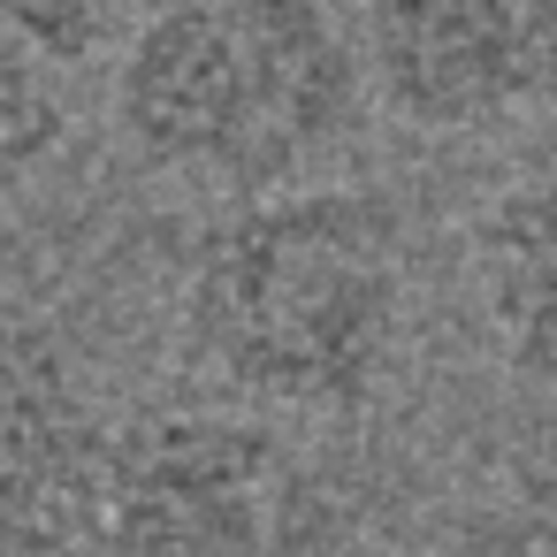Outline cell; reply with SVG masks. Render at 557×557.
I'll return each mask as SVG.
<instances>
[{
    "label": "cell",
    "instance_id": "ba28073f",
    "mask_svg": "<svg viewBox=\"0 0 557 557\" xmlns=\"http://www.w3.org/2000/svg\"><path fill=\"white\" fill-rule=\"evenodd\" d=\"M0 32L47 70H85L131 39V0H0Z\"/></svg>",
    "mask_w": 557,
    "mask_h": 557
},
{
    "label": "cell",
    "instance_id": "9c48e42d",
    "mask_svg": "<svg viewBox=\"0 0 557 557\" xmlns=\"http://www.w3.org/2000/svg\"><path fill=\"white\" fill-rule=\"evenodd\" d=\"M488 557H557V496L527 504L519 519H504V534L488 542Z\"/></svg>",
    "mask_w": 557,
    "mask_h": 557
},
{
    "label": "cell",
    "instance_id": "3957f363",
    "mask_svg": "<svg viewBox=\"0 0 557 557\" xmlns=\"http://www.w3.org/2000/svg\"><path fill=\"white\" fill-rule=\"evenodd\" d=\"M313 473L237 405H146L108 428L92 488L100 557H306Z\"/></svg>",
    "mask_w": 557,
    "mask_h": 557
},
{
    "label": "cell",
    "instance_id": "52a82bcc",
    "mask_svg": "<svg viewBox=\"0 0 557 557\" xmlns=\"http://www.w3.org/2000/svg\"><path fill=\"white\" fill-rule=\"evenodd\" d=\"M54 77L62 70H47L39 54H24L0 32V222H9V207L39 184V169L70 138V108H62Z\"/></svg>",
    "mask_w": 557,
    "mask_h": 557
},
{
    "label": "cell",
    "instance_id": "7a4b0ae2",
    "mask_svg": "<svg viewBox=\"0 0 557 557\" xmlns=\"http://www.w3.org/2000/svg\"><path fill=\"white\" fill-rule=\"evenodd\" d=\"M115 138L169 184L298 191L367 115L359 39L329 0H161L115 47Z\"/></svg>",
    "mask_w": 557,
    "mask_h": 557
},
{
    "label": "cell",
    "instance_id": "8992f818",
    "mask_svg": "<svg viewBox=\"0 0 557 557\" xmlns=\"http://www.w3.org/2000/svg\"><path fill=\"white\" fill-rule=\"evenodd\" d=\"M466 283L504 374L557 389V161L496 184L473 207Z\"/></svg>",
    "mask_w": 557,
    "mask_h": 557
},
{
    "label": "cell",
    "instance_id": "6da1fadb",
    "mask_svg": "<svg viewBox=\"0 0 557 557\" xmlns=\"http://www.w3.org/2000/svg\"><path fill=\"white\" fill-rule=\"evenodd\" d=\"M405 336V230L382 191L298 184L222 207L176 283V359L260 420L359 412Z\"/></svg>",
    "mask_w": 557,
    "mask_h": 557
},
{
    "label": "cell",
    "instance_id": "5b68a950",
    "mask_svg": "<svg viewBox=\"0 0 557 557\" xmlns=\"http://www.w3.org/2000/svg\"><path fill=\"white\" fill-rule=\"evenodd\" d=\"M108 428L62 329L0 306V557L92 549Z\"/></svg>",
    "mask_w": 557,
    "mask_h": 557
},
{
    "label": "cell",
    "instance_id": "277c9868",
    "mask_svg": "<svg viewBox=\"0 0 557 557\" xmlns=\"http://www.w3.org/2000/svg\"><path fill=\"white\" fill-rule=\"evenodd\" d=\"M367 100L412 138H496L557 108V0H367Z\"/></svg>",
    "mask_w": 557,
    "mask_h": 557
}]
</instances>
